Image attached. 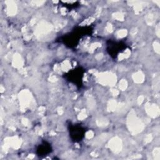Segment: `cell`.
Listing matches in <instances>:
<instances>
[{
    "label": "cell",
    "instance_id": "6da1fadb",
    "mask_svg": "<svg viewBox=\"0 0 160 160\" xmlns=\"http://www.w3.org/2000/svg\"><path fill=\"white\" fill-rule=\"evenodd\" d=\"M71 132V136L74 137L73 139L75 141H80V139H82L84 134V131L83 129L81 126L78 127H74V129H72Z\"/></svg>",
    "mask_w": 160,
    "mask_h": 160
}]
</instances>
